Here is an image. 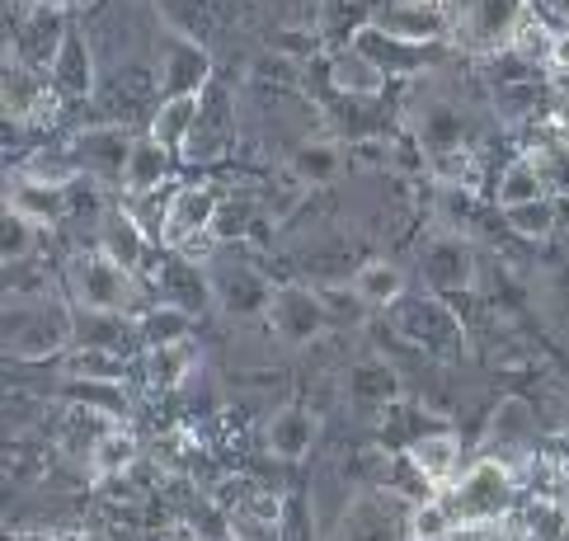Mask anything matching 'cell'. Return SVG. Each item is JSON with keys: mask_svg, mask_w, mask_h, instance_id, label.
<instances>
[{"mask_svg": "<svg viewBox=\"0 0 569 541\" xmlns=\"http://www.w3.org/2000/svg\"><path fill=\"white\" fill-rule=\"evenodd\" d=\"M48 86L62 99H90L94 94V57H90V43L80 33H71L62 43V52H57Z\"/></svg>", "mask_w": 569, "mask_h": 541, "instance_id": "cell-22", "label": "cell"}, {"mask_svg": "<svg viewBox=\"0 0 569 541\" xmlns=\"http://www.w3.org/2000/svg\"><path fill=\"white\" fill-rule=\"evenodd\" d=\"M184 523H189L202 541H227V537H236V528H231V509L221 504V499H202V504H193Z\"/></svg>", "mask_w": 569, "mask_h": 541, "instance_id": "cell-42", "label": "cell"}, {"mask_svg": "<svg viewBox=\"0 0 569 541\" xmlns=\"http://www.w3.org/2000/svg\"><path fill=\"white\" fill-rule=\"evenodd\" d=\"M551 48H556V29H551V24H541V14H537V10H527V14L518 19L513 38H508V52L522 57L527 67H546Z\"/></svg>", "mask_w": 569, "mask_h": 541, "instance_id": "cell-39", "label": "cell"}, {"mask_svg": "<svg viewBox=\"0 0 569 541\" xmlns=\"http://www.w3.org/2000/svg\"><path fill=\"white\" fill-rule=\"evenodd\" d=\"M541 80L532 76H518V80H495V113H499V123L508 128H522V123H532V118L541 113Z\"/></svg>", "mask_w": 569, "mask_h": 541, "instance_id": "cell-31", "label": "cell"}, {"mask_svg": "<svg viewBox=\"0 0 569 541\" xmlns=\"http://www.w3.org/2000/svg\"><path fill=\"white\" fill-rule=\"evenodd\" d=\"M67 292H71V307H90V311H123L137 315L147 311V292H141L137 273L113 264L104 250H80L71 254L67 264Z\"/></svg>", "mask_w": 569, "mask_h": 541, "instance_id": "cell-3", "label": "cell"}, {"mask_svg": "<svg viewBox=\"0 0 569 541\" xmlns=\"http://www.w3.org/2000/svg\"><path fill=\"white\" fill-rule=\"evenodd\" d=\"M405 528H410V541H452L461 532V518L452 509V499H419L410 504V518H405Z\"/></svg>", "mask_w": 569, "mask_h": 541, "instance_id": "cell-35", "label": "cell"}, {"mask_svg": "<svg viewBox=\"0 0 569 541\" xmlns=\"http://www.w3.org/2000/svg\"><path fill=\"white\" fill-rule=\"evenodd\" d=\"M170 170H174V151H170V147H160L151 132H141L137 142H132V156H128V174H123V189H128V198L166 189Z\"/></svg>", "mask_w": 569, "mask_h": 541, "instance_id": "cell-21", "label": "cell"}, {"mask_svg": "<svg viewBox=\"0 0 569 541\" xmlns=\"http://www.w3.org/2000/svg\"><path fill=\"white\" fill-rule=\"evenodd\" d=\"M236 142V118H231V94L217 86L202 90V104H198V123H193V137L184 147V160L189 166H212V160L227 156V147Z\"/></svg>", "mask_w": 569, "mask_h": 541, "instance_id": "cell-10", "label": "cell"}, {"mask_svg": "<svg viewBox=\"0 0 569 541\" xmlns=\"http://www.w3.org/2000/svg\"><path fill=\"white\" fill-rule=\"evenodd\" d=\"M349 48H358L362 57H372V62H377L386 76H415V71H423V67H433V57H438V48L400 43V38L381 33V29L372 24V19H368V24H358V29L349 33Z\"/></svg>", "mask_w": 569, "mask_h": 541, "instance_id": "cell-13", "label": "cell"}, {"mask_svg": "<svg viewBox=\"0 0 569 541\" xmlns=\"http://www.w3.org/2000/svg\"><path fill=\"white\" fill-rule=\"evenodd\" d=\"M52 6H71V0H52Z\"/></svg>", "mask_w": 569, "mask_h": 541, "instance_id": "cell-49", "label": "cell"}, {"mask_svg": "<svg viewBox=\"0 0 569 541\" xmlns=\"http://www.w3.org/2000/svg\"><path fill=\"white\" fill-rule=\"evenodd\" d=\"M166 541H202V537H198L189 523H179V528H170V532H166Z\"/></svg>", "mask_w": 569, "mask_h": 541, "instance_id": "cell-47", "label": "cell"}, {"mask_svg": "<svg viewBox=\"0 0 569 541\" xmlns=\"http://www.w3.org/2000/svg\"><path fill=\"white\" fill-rule=\"evenodd\" d=\"M48 541H86V537H71V532H67V537H48Z\"/></svg>", "mask_w": 569, "mask_h": 541, "instance_id": "cell-48", "label": "cell"}, {"mask_svg": "<svg viewBox=\"0 0 569 541\" xmlns=\"http://www.w3.org/2000/svg\"><path fill=\"white\" fill-rule=\"evenodd\" d=\"M62 377L67 382H128V363L113 349H67L62 353Z\"/></svg>", "mask_w": 569, "mask_h": 541, "instance_id": "cell-32", "label": "cell"}, {"mask_svg": "<svg viewBox=\"0 0 569 541\" xmlns=\"http://www.w3.org/2000/svg\"><path fill=\"white\" fill-rule=\"evenodd\" d=\"M208 278H212V302L236 315V320H259L269 315V302H273V288L263 283V273L246 259H236L231 250H217L208 259Z\"/></svg>", "mask_w": 569, "mask_h": 541, "instance_id": "cell-5", "label": "cell"}, {"mask_svg": "<svg viewBox=\"0 0 569 541\" xmlns=\"http://www.w3.org/2000/svg\"><path fill=\"white\" fill-rule=\"evenodd\" d=\"M410 509L400 504V494L391 490H377V494H362L343 509L335 541H410V528H405Z\"/></svg>", "mask_w": 569, "mask_h": 541, "instance_id": "cell-8", "label": "cell"}, {"mask_svg": "<svg viewBox=\"0 0 569 541\" xmlns=\"http://www.w3.org/2000/svg\"><path fill=\"white\" fill-rule=\"evenodd\" d=\"M90 475L99 480H113V475H128L132 462H137V433L123 429V424H109L104 433H99V443L90 448Z\"/></svg>", "mask_w": 569, "mask_h": 541, "instance_id": "cell-33", "label": "cell"}, {"mask_svg": "<svg viewBox=\"0 0 569 541\" xmlns=\"http://www.w3.org/2000/svg\"><path fill=\"white\" fill-rule=\"evenodd\" d=\"M76 344V307L57 302L52 292L10 297L6 311V349L19 363H43V358H62Z\"/></svg>", "mask_w": 569, "mask_h": 541, "instance_id": "cell-1", "label": "cell"}, {"mask_svg": "<svg viewBox=\"0 0 569 541\" xmlns=\"http://www.w3.org/2000/svg\"><path fill=\"white\" fill-rule=\"evenodd\" d=\"M147 368V387L151 391H179L193 372V344H166V349H147L141 358Z\"/></svg>", "mask_w": 569, "mask_h": 541, "instance_id": "cell-36", "label": "cell"}, {"mask_svg": "<svg viewBox=\"0 0 569 541\" xmlns=\"http://www.w3.org/2000/svg\"><path fill=\"white\" fill-rule=\"evenodd\" d=\"M415 269H419V278H423V288L438 292V297H461V292H471V288H476V273H480L471 240L457 236V231H442V236L423 240Z\"/></svg>", "mask_w": 569, "mask_h": 541, "instance_id": "cell-6", "label": "cell"}, {"mask_svg": "<svg viewBox=\"0 0 569 541\" xmlns=\"http://www.w3.org/2000/svg\"><path fill=\"white\" fill-rule=\"evenodd\" d=\"M546 71H551V76H569V29L556 33V48H551V57H546Z\"/></svg>", "mask_w": 569, "mask_h": 541, "instance_id": "cell-45", "label": "cell"}, {"mask_svg": "<svg viewBox=\"0 0 569 541\" xmlns=\"http://www.w3.org/2000/svg\"><path fill=\"white\" fill-rule=\"evenodd\" d=\"M128 339H137L132 315L123 311H90V307H76V344L71 349H123Z\"/></svg>", "mask_w": 569, "mask_h": 541, "instance_id": "cell-26", "label": "cell"}, {"mask_svg": "<svg viewBox=\"0 0 569 541\" xmlns=\"http://www.w3.org/2000/svg\"><path fill=\"white\" fill-rule=\"evenodd\" d=\"M38 250V222L24 217L19 208L6 203V240H0V254H6V269L24 264V259Z\"/></svg>", "mask_w": 569, "mask_h": 541, "instance_id": "cell-41", "label": "cell"}, {"mask_svg": "<svg viewBox=\"0 0 569 541\" xmlns=\"http://www.w3.org/2000/svg\"><path fill=\"white\" fill-rule=\"evenodd\" d=\"M527 438H532V405H527L522 395H508L503 405L495 410V419H490V448H495V457H513Z\"/></svg>", "mask_w": 569, "mask_h": 541, "instance_id": "cell-34", "label": "cell"}, {"mask_svg": "<svg viewBox=\"0 0 569 541\" xmlns=\"http://www.w3.org/2000/svg\"><path fill=\"white\" fill-rule=\"evenodd\" d=\"M386 315H391L396 334L405 339V344H415L419 353L442 358V363H461L466 358V325L438 292H429V288L405 292Z\"/></svg>", "mask_w": 569, "mask_h": 541, "instance_id": "cell-2", "label": "cell"}, {"mask_svg": "<svg viewBox=\"0 0 569 541\" xmlns=\"http://www.w3.org/2000/svg\"><path fill=\"white\" fill-rule=\"evenodd\" d=\"M353 292L368 302L372 311H391L405 292H410V278L400 273V264H391V259H368V264L353 269Z\"/></svg>", "mask_w": 569, "mask_h": 541, "instance_id": "cell-25", "label": "cell"}, {"mask_svg": "<svg viewBox=\"0 0 569 541\" xmlns=\"http://www.w3.org/2000/svg\"><path fill=\"white\" fill-rule=\"evenodd\" d=\"M198 104H202V94H166L156 104L147 132L156 137L160 147H170L174 156H184L189 137H193V123H198Z\"/></svg>", "mask_w": 569, "mask_h": 541, "instance_id": "cell-23", "label": "cell"}, {"mask_svg": "<svg viewBox=\"0 0 569 541\" xmlns=\"http://www.w3.org/2000/svg\"><path fill=\"white\" fill-rule=\"evenodd\" d=\"M269 330L278 344L288 349H307L316 339L330 330V311H325V297L307 283H282L273 288V302H269Z\"/></svg>", "mask_w": 569, "mask_h": 541, "instance_id": "cell-7", "label": "cell"}, {"mask_svg": "<svg viewBox=\"0 0 569 541\" xmlns=\"http://www.w3.org/2000/svg\"><path fill=\"white\" fill-rule=\"evenodd\" d=\"M212 86V57L198 38L184 33H166V48H160V99L166 94H202Z\"/></svg>", "mask_w": 569, "mask_h": 541, "instance_id": "cell-12", "label": "cell"}, {"mask_svg": "<svg viewBox=\"0 0 569 541\" xmlns=\"http://www.w3.org/2000/svg\"><path fill=\"white\" fill-rule=\"evenodd\" d=\"M132 142L137 137H128L123 128H90L86 137L76 142V160H80V170H90L99 179H118L123 184V174H128V156H132Z\"/></svg>", "mask_w": 569, "mask_h": 541, "instance_id": "cell-15", "label": "cell"}, {"mask_svg": "<svg viewBox=\"0 0 569 541\" xmlns=\"http://www.w3.org/2000/svg\"><path fill=\"white\" fill-rule=\"evenodd\" d=\"M156 292H160V302H174V307H184V311H198L212 297V278H208V269H202V264H193V259L170 250L166 264L156 269Z\"/></svg>", "mask_w": 569, "mask_h": 541, "instance_id": "cell-18", "label": "cell"}, {"mask_svg": "<svg viewBox=\"0 0 569 541\" xmlns=\"http://www.w3.org/2000/svg\"><path fill=\"white\" fill-rule=\"evenodd\" d=\"M522 14H527L522 0H471L466 19H461V33L471 38V48H480V52H503Z\"/></svg>", "mask_w": 569, "mask_h": 541, "instance_id": "cell-14", "label": "cell"}, {"mask_svg": "<svg viewBox=\"0 0 569 541\" xmlns=\"http://www.w3.org/2000/svg\"><path fill=\"white\" fill-rule=\"evenodd\" d=\"M132 325H137L141 353H147V349H166V344H189V339H193V311L174 307V302H151L147 311L132 315Z\"/></svg>", "mask_w": 569, "mask_h": 541, "instance_id": "cell-19", "label": "cell"}, {"mask_svg": "<svg viewBox=\"0 0 569 541\" xmlns=\"http://www.w3.org/2000/svg\"><path fill=\"white\" fill-rule=\"evenodd\" d=\"M565 528H569V499L541 494L522 513V537H532V541H565Z\"/></svg>", "mask_w": 569, "mask_h": 541, "instance_id": "cell-38", "label": "cell"}, {"mask_svg": "<svg viewBox=\"0 0 569 541\" xmlns=\"http://www.w3.org/2000/svg\"><path fill=\"white\" fill-rule=\"evenodd\" d=\"M541 10L551 14V19H560V24L569 29V0H541Z\"/></svg>", "mask_w": 569, "mask_h": 541, "instance_id": "cell-46", "label": "cell"}, {"mask_svg": "<svg viewBox=\"0 0 569 541\" xmlns=\"http://www.w3.org/2000/svg\"><path fill=\"white\" fill-rule=\"evenodd\" d=\"M316 448V414L307 405H282L269 419V452L278 462H307Z\"/></svg>", "mask_w": 569, "mask_h": 541, "instance_id": "cell-20", "label": "cell"}, {"mask_svg": "<svg viewBox=\"0 0 569 541\" xmlns=\"http://www.w3.org/2000/svg\"><path fill=\"white\" fill-rule=\"evenodd\" d=\"M565 541H569V528H565Z\"/></svg>", "mask_w": 569, "mask_h": 541, "instance_id": "cell-51", "label": "cell"}, {"mask_svg": "<svg viewBox=\"0 0 569 541\" xmlns=\"http://www.w3.org/2000/svg\"><path fill=\"white\" fill-rule=\"evenodd\" d=\"M415 137H419V147L429 151V156L457 151V147H466V118H461L452 104L433 99V104H423V109H419V118H415Z\"/></svg>", "mask_w": 569, "mask_h": 541, "instance_id": "cell-27", "label": "cell"}, {"mask_svg": "<svg viewBox=\"0 0 569 541\" xmlns=\"http://www.w3.org/2000/svg\"><path fill=\"white\" fill-rule=\"evenodd\" d=\"M551 189H546V174L532 166V156L513 160V166H503V174L495 179V203L499 212L503 208H518V203H532V198H546Z\"/></svg>", "mask_w": 569, "mask_h": 541, "instance_id": "cell-37", "label": "cell"}, {"mask_svg": "<svg viewBox=\"0 0 569 541\" xmlns=\"http://www.w3.org/2000/svg\"><path fill=\"white\" fill-rule=\"evenodd\" d=\"M67 38H71V29H67L62 6H52V0H38V6H29L24 14H19L10 48L19 57V67L52 71V62H57V52H62Z\"/></svg>", "mask_w": 569, "mask_h": 541, "instance_id": "cell-9", "label": "cell"}, {"mask_svg": "<svg viewBox=\"0 0 569 541\" xmlns=\"http://www.w3.org/2000/svg\"><path fill=\"white\" fill-rule=\"evenodd\" d=\"M429 170L442 179V184H457V189H466V184H476V174H480V160L466 151V147H457V151H442V156H429Z\"/></svg>", "mask_w": 569, "mask_h": 541, "instance_id": "cell-43", "label": "cell"}, {"mask_svg": "<svg viewBox=\"0 0 569 541\" xmlns=\"http://www.w3.org/2000/svg\"><path fill=\"white\" fill-rule=\"evenodd\" d=\"M227 541H246V537H227Z\"/></svg>", "mask_w": 569, "mask_h": 541, "instance_id": "cell-50", "label": "cell"}, {"mask_svg": "<svg viewBox=\"0 0 569 541\" xmlns=\"http://www.w3.org/2000/svg\"><path fill=\"white\" fill-rule=\"evenodd\" d=\"M6 203L19 208L24 217H33L38 227H52V222H62V212H67V189H52V184H38V179L19 174V179H10Z\"/></svg>", "mask_w": 569, "mask_h": 541, "instance_id": "cell-30", "label": "cell"}, {"mask_svg": "<svg viewBox=\"0 0 569 541\" xmlns=\"http://www.w3.org/2000/svg\"><path fill=\"white\" fill-rule=\"evenodd\" d=\"M349 395L358 400V405H372V410L396 405L400 377H396V368L386 363L381 353H372V358H362V363L349 368Z\"/></svg>", "mask_w": 569, "mask_h": 541, "instance_id": "cell-28", "label": "cell"}, {"mask_svg": "<svg viewBox=\"0 0 569 541\" xmlns=\"http://www.w3.org/2000/svg\"><path fill=\"white\" fill-rule=\"evenodd\" d=\"M372 24L381 33L400 38V43H423V48H438L447 33H452V14L447 6H433V0H396L386 10H372Z\"/></svg>", "mask_w": 569, "mask_h": 541, "instance_id": "cell-11", "label": "cell"}, {"mask_svg": "<svg viewBox=\"0 0 569 541\" xmlns=\"http://www.w3.org/2000/svg\"><path fill=\"white\" fill-rule=\"evenodd\" d=\"M513 462L503 457H480L471 462L457 480H452V509L461 518V528H485V523H499L508 499H513Z\"/></svg>", "mask_w": 569, "mask_h": 541, "instance_id": "cell-4", "label": "cell"}, {"mask_svg": "<svg viewBox=\"0 0 569 541\" xmlns=\"http://www.w3.org/2000/svg\"><path fill=\"white\" fill-rule=\"evenodd\" d=\"M147 246H151V236L147 227L132 217V208H109L104 212V222H99V246L94 250H104L113 264H123V269H141L147 264Z\"/></svg>", "mask_w": 569, "mask_h": 541, "instance_id": "cell-17", "label": "cell"}, {"mask_svg": "<svg viewBox=\"0 0 569 541\" xmlns=\"http://www.w3.org/2000/svg\"><path fill=\"white\" fill-rule=\"evenodd\" d=\"M254 80L259 86H297V57L292 52H263L254 62Z\"/></svg>", "mask_w": 569, "mask_h": 541, "instance_id": "cell-44", "label": "cell"}, {"mask_svg": "<svg viewBox=\"0 0 569 541\" xmlns=\"http://www.w3.org/2000/svg\"><path fill=\"white\" fill-rule=\"evenodd\" d=\"M292 174H297V184H307V189H320V184H330V179H339L343 170V151L339 142H330V137H311V142H301L292 151Z\"/></svg>", "mask_w": 569, "mask_h": 541, "instance_id": "cell-29", "label": "cell"}, {"mask_svg": "<svg viewBox=\"0 0 569 541\" xmlns=\"http://www.w3.org/2000/svg\"><path fill=\"white\" fill-rule=\"evenodd\" d=\"M503 227L522 236V240H546L556 231V198H532V203H518V208H503Z\"/></svg>", "mask_w": 569, "mask_h": 541, "instance_id": "cell-40", "label": "cell"}, {"mask_svg": "<svg viewBox=\"0 0 569 541\" xmlns=\"http://www.w3.org/2000/svg\"><path fill=\"white\" fill-rule=\"evenodd\" d=\"M330 86L339 99H377L386 90V71L358 48H343L330 57Z\"/></svg>", "mask_w": 569, "mask_h": 541, "instance_id": "cell-24", "label": "cell"}, {"mask_svg": "<svg viewBox=\"0 0 569 541\" xmlns=\"http://www.w3.org/2000/svg\"><path fill=\"white\" fill-rule=\"evenodd\" d=\"M405 457L419 467V475L429 485H452L461 475V438L452 429H429L405 443Z\"/></svg>", "mask_w": 569, "mask_h": 541, "instance_id": "cell-16", "label": "cell"}]
</instances>
